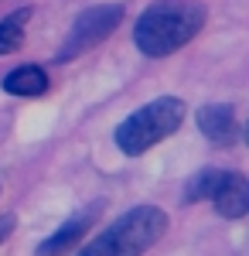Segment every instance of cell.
<instances>
[{"instance_id": "cell-4", "label": "cell", "mask_w": 249, "mask_h": 256, "mask_svg": "<svg viewBox=\"0 0 249 256\" xmlns=\"http://www.w3.org/2000/svg\"><path fill=\"white\" fill-rule=\"evenodd\" d=\"M120 20H123V4H96V7L82 10L76 18V24H72L68 41L62 44V52H58L55 58L68 62V58H76V55H82V52H89V48H96L99 41H106L116 31Z\"/></svg>"}, {"instance_id": "cell-9", "label": "cell", "mask_w": 249, "mask_h": 256, "mask_svg": "<svg viewBox=\"0 0 249 256\" xmlns=\"http://www.w3.org/2000/svg\"><path fill=\"white\" fill-rule=\"evenodd\" d=\"M31 20V7H20L14 14H7V18L0 20V55H10V52H18L20 44H24V24Z\"/></svg>"}, {"instance_id": "cell-5", "label": "cell", "mask_w": 249, "mask_h": 256, "mask_svg": "<svg viewBox=\"0 0 249 256\" xmlns=\"http://www.w3.org/2000/svg\"><path fill=\"white\" fill-rule=\"evenodd\" d=\"M102 212V205H89L86 212H78V216H72L58 232H52V236L44 239L38 246V253L34 256H65L68 250H76V246H82V239H86V232H89V226L96 222V216Z\"/></svg>"}, {"instance_id": "cell-3", "label": "cell", "mask_w": 249, "mask_h": 256, "mask_svg": "<svg viewBox=\"0 0 249 256\" xmlns=\"http://www.w3.org/2000/svg\"><path fill=\"white\" fill-rule=\"evenodd\" d=\"M181 120H184V102L174 96H160L154 102H147V106H140L136 113H130L116 126V147L126 158H140L154 144L171 137L181 126Z\"/></svg>"}, {"instance_id": "cell-2", "label": "cell", "mask_w": 249, "mask_h": 256, "mask_svg": "<svg viewBox=\"0 0 249 256\" xmlns=\"http://www.w3.org/2000/svg\"><path fill=\"white\" fill-rule=\"evenodd\" d=\"M164 232L168 216L154 205H136L123 212L110 229H102L89 246H82L76 256H144Z\"/></svg>"}, {"instance_id": "cell-10", "label": "cell", "mask_w": 249, "mask_h": 256, "mask_svg": "<svg viewBox=\"0 0 249 256\" xmlns=\"http://www.w3.org/2000/svg\"><path fill=\"white\" fill-rule=\"evenodd\" d=\"M229 171H215V168H205L184 184V202H202V198H212L218 192V184L226 181Z\"/></svg>"}, {"instance_id": "cell-7", "label": "cell", "mask_w": 249, "mask_h": 256, "mask_svg": "<svg viewBox=\"0 0 249 256\" xmlns=\"http://www.w3.org/2000/svg\"><path fill=\"white\" fill-rule=\"evenodd\" d=\"M212 202H215L222 218H242L249 212V181L242 174L229 171L226 181L218 184V192L212 195Z\"/></svg>"}, {"instance_id": "cell-8", "label": "cell", "mask_w": 249, "mask_h": 256, "mask_svg": "<svg viewBox=\"0 0 249 256\" xmlns=\"http://www.w3.org/2000/svg\"><path fill=\"white\" fill-rule=\"evenodd\" d=\"M0 86L10 96H41L48 89V76H44V68H38V65H20L14 72H7Z\"/></svg>"}, {"instance_id": "cell-1", "label": "cell", "mask_w": 249, "mask_h": 256, "mask_svg": "<svg viewBox=\"0 0 249 256\" xmlns=\"http://www.w3.org/2000/svg\"><path fill=\"white\" fill-rule=\"evenodd\" d=\"M205 28V7L194 0H154L134 28V44L147 58H168L198 38Z\"/></svg>"}, {"instance_id": "cell-6", "label": "cell", "mask_w": 249, "mask_h": 256, "mask_svg": "<svg viewBox=\"0 0 249 256\" xmlns=\"http://www.w3.org/2000/svg\"><path fill=\"white\" fill-rule=\"evenodd\" d=\"M198 126H202V134L212 140V144H236L239 137V120H236V110L232 106H218V102H212L205 106L202 113H198Z\"/></svg>"}, {"instance_id": "cell-11", "label": "cell", "mask_w": 249, "mask_h": 256, "mask_svg": "<svg viewBox=\"0 0 249 256\" xmlns=\"http://www.w3.org/2000/svg\"><path fill=\"white\" fill-rule=\"evenodd\" d=\"M14 226H18V218H14V216H0V246H4V239L14 232Z\"/></svg>"}]
</instances>
